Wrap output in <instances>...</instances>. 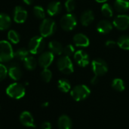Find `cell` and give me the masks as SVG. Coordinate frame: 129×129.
<instances>
[{
  "instance_id": "7",
  "label": "cell",
  "mask_w": 129,
  "mask_h": 129,
  "mask_svg": "<svg viewBox=\"0 0 129 129\" xmlns=\"http://www.w3.org/2000/svg\"><path fill=\"white\" fill-rule=\"evenodd\" d=\"M61 28L65 31L73 30L77 25V20L75 15L68 13L62 17L60 21Z\"/></svg>"
},
{
  "instance_id": "25",
  "label": "cell",
  "mask_w": 129,
  "mask_h": 129,
  "mask_svg": "<svg viewBox=\"0 0 129 129\" xmlns=\"http://www.w3.org/2000/svg\"><path fill=\"white\" fill-rule=\"evenodd\" d=\"M57 88L62 92L67 93L71 89V85L70 82L66 79H61L57 82Z\"/></svg>"
},
{
  "instance_id": "26",
  "label": "cell",
  "mask_w": 129,
  "mask_h": 129,
  "mask_svg": "<svg viewBox=\"0 0 129 129\" xmlns=\"http://www.w3.org/2000/svg\"><path fill=\"white\" fill-rule=\"evenodd\" d=\"M112 88L116 91H123L125 89V85L122 79L116 78L112 82Z\"/></svg>"
},
{
  "instance_id": "29",
  "label": "cell",
  "mask_w": 129,
  "mask_h": 129,
  "mask_svg": "<svg viewBox=\"0 0 129 129\" xmlns=\"http://www.w3.org/2000/svg\"><path fill=\"white\" fill-rule=\"evenodd\" d=\"M33 14L36 17L40 20H43L45 18V11L44 8L40 5H36L33 8Z\"/></svg>"
},
{
  "instance_id": "11",
  "label": "cell",
  "mask_w": 129,
  "mask_h": 129,
  "mask_svg": "<svg viewBox=\"0 0 129 129\" xmlns=\"http://www.w3.org/2000/svg\"><path fill=\"white\" fill-rule=\"evenodd\" d=\"M28 17V13L25 8L21 6H16L14 9L13 19L17 23H23Z\"/></svg>"
},
{
  "instance_id": "14",
  "label": "cell",
  "mask_w": 129,
  "mask_h": 129,
  "mask_svg": "<svg viewBox=\"0 0 129 129\" xmlns=\"http://www.w3.org/2000/svg\"><path fill=\"white\" fill-rule=\"evenodd\" d=\"M20 122L21 124L26 127L35 128V122L33 115L28 111H23L20 115Z\"/></svg>"
},
{
  "instance_id": "8",
  "label": "cell",
  "mask_w": 129,
  "mask_h": 129,
  "mask_svg": "<svg viewBox=\"0 0 129 129\" xmlns=\"http://www.w3.org/2000/svg\"><path fill=\"white\" fill-rule=\"evenodd\" d=\"M91 68L92 71L94 73V76H101L105 75L108 71L107 63L101 58L94 59L91 62Z\"/></svg>"
},
{
  "instance_id": "9",
  "label": "cell",
  "mask_w": 129,
  "mask_h": 129,
  "mask_svg": "<svg viewBox=\"0 0 129 129\" xmlns=\"http://www.w3.org/2000/svg\"><path fill=\"white\" fill-rule=\"evenodd\" d=\"M113 26L119 30H125L129 28V16L127 14L117 15L113 22Z\"/></svg>"
},
{
  "instance_id": "6",
  "label": "cell",
  "mask_w": 129,
  "mask_h": 129,
  "mask_svg": "<svg viewBox=\"0 0 129 129\" xmlns=\"http://www.w3.org/2000/svg\"><path fill=\"white\" fill-rule=\"evenodd\" d=\"M57 66L58 70L63 73V74L69 75L73 73L74 68L72 60H70V57L67 56H62L60 57L57 62Z\"/></svg>"
},
{
  "instance_id": "33",
  "label": "cell",
  "mask_w": 129,
  "mask_h": 129,
  "mask_svg": "<svg viewBox=\"0 0 129 129\" xmlns=\"http://www.w3.org/2000/svg\"><path fill=\"white\" fill-rule=\"evenodd\" d=\"M65 8L67 12H72L76 8V2L74 0H67L65 2Z\"/></svg>"
},
{
  "instance_id": "36",
  "label": "cell",
  "mask_w": 129,
  "mask_h": 129,
  "mask_svg": "<svg viewBox=\"0 0 129 129\" xmlns=\"http://www.w3.org/2000/svg\"><path fill=\"white\" fill-rule=\"evenodd\" d=\"M41 127L42 129H51V124L49 122H44Z\"/></svg>"
},
{
  "instance_id": "32",
  "label": "cell",
  "mask_w": 129,
  "mask_h": 129,
  "mask_svg": "<svg viewBox=\"0 0 129 129\" xmlns=\"http://www.w3.org/2000/svg\"><path fill=\"white\" fill-rule=\"evenodd\" d=\"M65 56L67 57H70L71 55L74 54L75 53V48L73 47V45H67L65 48H63V52Z\"/></svg>"
},
{
  "instance_id": "1",
  "label": "cell",
  "mask_w": 129,
  "mask_h": 129,
  "mask_svg": "<svg viewBox=\"0 0 129 129\" xmlns=\"http://www.w3.org/2000/svg\"><path fill=\"white\" fill-rule=\"evenodd\" d=\"M14 59V51L11 44L6 40L0 41V63L9 62Z\"/></svg>"
},
{
  "instance_id": "37",
  "label": "cell",
  "mask_w": 129,
  "mask_h": 129,
  "mask_svg": "<svg viewBox=\"0 0 129 129\" xmlns=\"http://www.w3.org/2000/svg\"><path fill=\"white\" fill-rule=\"evenodd\" d=\"M99 76H94V77L91 78V84L93 85H96L98 82H99V79H98Z\"/></svg>"
},
{
  "instance_id": "16",
  "label": "cell",
  "mask_w": 129,
  "mask_h": 129,
  "mask_svg": "<svg viewBox=\"0 0 129 129\" xmlns=\"http://www.w3.org/2000/svg\"><path fill=\"white\" fill-rule=\"evenodd\" d=\"M113 29L112 23L107 20H102L97 24V30L101 34H107Z\"/></svg>"
},
{
  "instance_id": "19",
  "label": "cell",
  "mask_w": 129,
  "mask_h": 129,
  "mask_svg": "<svg viewBox=\"0 0 129 129\" xmlns=\"http://www.w3.org/2000/svg\"><path fill=\"white\" fill-rule=\"evenodd\" d=\"M59 129H72L73 122L71 119L67 115H62L59 117L57 121Z\"/></svg>"
},
{
  "instance_id": "24",
  "label": "cell",
  "mask_w": 129,
  "mask_h": 129,
  "mask_svg": "<svg viewBox=\"0 0 129 129\" xmlns=\"http://www.w3.org/2000/svg\"><path fill=\"white\" fill-rule=\"evenodd\" d=\"M29 50L26 49V48H20L15 51H14V58L17 60H23L29 56Z\"/></svg>"
},
{
  "instance_id": "28",
  "label": "cell",
  "mask_w": 129,
  "mask_h": 129,
  "mask_svg": "<svg viewBox=\"0 0 129 129\" xmlns=\"http://www.w3.org/2000/svg\"><path fill=\"white\" fill-rule=\"evenodd\" d=\"M119 47L123 50H129V36H122L117 41Z\"/></svg>"
},
{
  "instance_id": "13",
  "label": "cell",
  "mask_w": 129,
  "mask_h": 129,
  "mask_svg": "<svg viewBox=\"0 0 129 129\" xmlns=\"http://www.w3.org/2000/svg\"><path fill=\"white\" fill-rule=\"evenodd\" d=\"M8 74L10 76L11 79H12L14 81H19L23 76L22 70L16 62H13L8 69Z\"/></svg>"
},
{
  "instance_id": "27",
  "label": "cell",
  "mask_w": 129,
  "mask_h": 129,
  "mask_svg": "<svg viewBox=\"0 0 129 129\" xmlns=\"http://www.w3.org/2000/svg\"><path fill=\"white\" fill-rule=\"evenodd\" d=\"M8 39L11 44H17L20 40V36L17 32L14 29H11L8 33Z\"/></svg>"
},
{
  "instance_id": "3",
  "label": "cell",
  "mask_w": 129,
  "mask_h": 129,
  "mask_svg": "<svg viewBox=\"0 0 129 129\" xmlns=\"http://www.w3.org/2000/svg\"><path fill=\"white\" fill-rule=\"evenodd\" d=\"M45 47V42L42 36H36L31 38L28 44V50L33 54H38L42 53Z\"/></svg>"
},
{
  "instance_id": "10",
  "label": "cell",
  "mask_w": 129,
  "mask_h": 129,
  "mask_svg": "<svg viewBox=\"0 0 129 129\" xmlns=\"http://www.w3.org/2000/svg\"><path fill=\"white\" fill-rule=\"evenodd\" d=\"M54 59V54L53 53H51V51H45L39 55L38 59V63L43 69L48 68V67L51 66V64L53 63Z\"/></svg>"
},
{
  "instance_id": "12",
  "label": "cell",
  "mask_w": 129,
  "mask_h": 129,
  "mask_svg": "<svg viewBox=\"0 0 129 129\" xmlns=\"http://www.w3.org/2000/svg\"><path fill=\"white\" fill-rule=\"evenodd\" d=\"M74 59L76 63L82 67H85L90 61L88 54L82 50H79L74 53Z\"/></svg>"
},
{
  "instance_id": "22",
  "label": "cell",
  "mask_w": 129,
  "mask_h": 129,
  "mask_svg": "<svg viewBox=\"0 0 129 129\" xmlns=\"http://www.w3.org/2000/svg\"><path fill=\"white\" fill-rule=\"evenodd\" d=\"M114 8L119 13L126 12L129 9L128 0H116L114 2Z\"/></svg>"
},
{
  "instance_id": "30",
  "label": "cell",
  "mask_w": 129,
  "mask_h": 129,
  "mask_svg": "<svg viewBox=\"0 0 129 129\" xmlns=\"http://www.w3.org/2000/svg\"><path fill=\"white\" fill-rule=\"evenodd\" d=\"M101 12L103 15L106 17H111L113 14V8L110 6V4L105 3L101 7Z\"/></svg>"
},
{
  "instance_id": "38",
  "label": "cell",
  "mask_w": 129,
  "mask_h": 129,
  "mask_svg": "<svg viewBox=\"0 0 129 129\" xmlns=\"http://www.w3.org/2000/svg\"><path fill=\"white\" fill-rule=\"evenodd\" d=\"M23 2L26 5H32V4L33 3L34 0H23Z\"/></svg>"
},
{
  "instance_id": "34",
  "label": "cell",
  "mask_w": 129,
  "mask_h": 129,
  "mask_svg": "<svg viewBox=\"0 0 129 129\" xmlns=\"http://www.w3.org/2000/svg\"><path fill=\"white\" fill-rule=\"evenodd\" d=\"M8 75V68L0 63V82L3 81Z\"/></svg>"
},
{
  "instance_id": "35",
  "label": "cell",
  "mask_w": 129,
  "mask_h": 129,
  "mask_svg": "<svg viewBox=\"0 0 129 129\" xmlns=\"http://www.w3.org/2000/svg\"><path fill=\"white\" fill-rule=\"evenodd\" d=\"M116 42L115 41H113V40H107L106 42V46L110 48H113L116 45Z\"/></svg>"
},
{
  "instance_id": "23",
  "label": "cell",
  "mask_w": 129,
  "mask_h": 129,
  "mask_svg": "<svg viewBox=\"0 0 129 129\" xmlns=\"http://www.w3.org/2000/svg\"><path fill=\"white\" fill-rule=\"evenodd\" d=\"M37 60L33 56H27L23 60V65L25 68L28 70H33L36 68L37 66Z\"/></svg>"
},
{
  "instance_id": "21",
  "label": "cell",
  "mask_w": 129,
  "mask_h": 129,
  "mask_svg": "<svg viewBox=\"0 0 129 129\" xmlns=\"http://www.w3.org/2000/svg\"><path fill=\"white\" fill-rule=\"evenodd\" d=\"M11 25V19L9 15L0 13V31L9 29Z\"/></svg>"
},
{
  "instance_id": "31",
  "label": "cell",
  "mask_w": 129,
  "mask_h": 129,
  "mask_svg": "<svg viewBox=\"0 0 129 129\" xmlns=\"http://www.w3.org/2000/svg\"><path fill=\"white\" fill-rule=\"evenodd\" d=\"M41 76L44 82H49L52 79V73L48 68H45L41 73Z\"/></svg>"
},
{
  "instance_id": "40",
  "label": "cell",
  "mask_w": 129,
  "mask_h": 129,
  "mask_svg": "<svg viewBox=\"0 0 129 129\" xmlns=\"http://www.w3.org/2000/svg\"><path fill=\"white\" fill-rule=\"evenodd\" d=\"M43 107H48V102H45V103H44V104H42V105Z\"/></svg>"
},
{
  "instance_id": "20",
  "label": "cell",
  "mask_w": 129,
  "mask_h": 129,
  "mask_svg": "<svg viewBox=\"0 0 129 129\" xmlns=\"http://www.w3.org/2000/svg\"><path fill=\"white\" fill-rule=\"evenodd\" d=\"M48 48L49 50L51 53H53L54 54H57V55H60L63 54V45L57 41H51L48 44Z\"/></svg>"
},
{
  "instance_id": "5",
  "label": "cell",
  "mask_w": 129,
  "mask_h": 129,
  "mask_svg": "<svg viewBox=\"0 0 129 129\" xmlns=\"http://www.w3.org/2000/svg\"><path fill=\"white\" fill-rule=\"evenodd\" d=\"M26 90L24 86L18 82H14L8 86L6 88V94L11 98L14 99H20L24 97Z\"/></svg>"
},
{
  "instance_id": "18",
  "label": "cell",
  "mask_w": 129,
  "mask_h": 129,
  "mask_svg": "<svg viewBox=\"0 0 129 129\" xmlns=\"http://www.w3.org/2000/svg\"><path fill=\"white\" fill-rule=\"evenodd\" d=\"M94 19V12L91 10L85 11L80 17L81 23L84 26H89L93 22Z\"/></svg>"
},
{
  "instance_id": "15",
  "label": "cell",
  "mask_w": 129,
  "mask_h": 129,
  "mask_svg": "<svg viewBox=\"0 0 129 129\" xmlns=\"http://www.w3.org/2000/svg\"><path fill=\"white\" fill-rule=\"evenodd\" d=\"M73 42L77 47H88L89 45V39L83 33H77L73 36Z\"/></svg>"
},
{
  "instance_id": "2",
  "label": "cell",
  "mask_w": 129,
  "mask_h": 129,
  "mask_svg": "<svg viewBox=\"0 0 129 129\" xmlns=\"http://www.w3.org/2000/svg\"><path fill=\"white\" fill-rule=\"evenodd\" d=\"M57 29L56 23L51 18H45L42 20L39 26V33L43 38L49 37L53 35Z\"/></svg>"
},
{
  "instance_id": "17",
  "label": "cell",
  "mask_w": 129,
  "mask_h": 129,
  "mask_svg": "<svg viewBox=\"0 0 129 129\" xmlns=\"http://www.w3.org/2000/svg\"><path fill=\"white\" fill-rule=\"evenodd\" d=\"M61 11V4L60 2L53 1L51 2L47 7V13L49 16L54 17L58 14Z\"/></svg>"
},
{
  "instance_id": "39",
  "label": "cell",
  "mask_w": 129,
  "mask_h": 129,
  "mask_svg": "<svg viewBox=\"0 0 129 129\" xmlns=\"http://www.w3.org/2000/svg\"><path fill=\"white\" fill-rule=\"evenodd\" d=\"M95 1L98 2H99V3H104V2H107V0H95Z\"/></svg>"
},
{
  "instance_id": "4",
  "label": "cell",
  "mask_w": 129,
  "mask_h": 129,
  "mask_svg": "<svg viewBox=\"0 0 129 129\" xmlns=\"http://www.w3.org/2000/svg\"><path fill=\"white\" fill-rule=\"evenodd\" d=\"M91 94L90 88L85 85H76L70 91V95L76 101H81L86 99Z\"/></svg>"
}]
</instances>
